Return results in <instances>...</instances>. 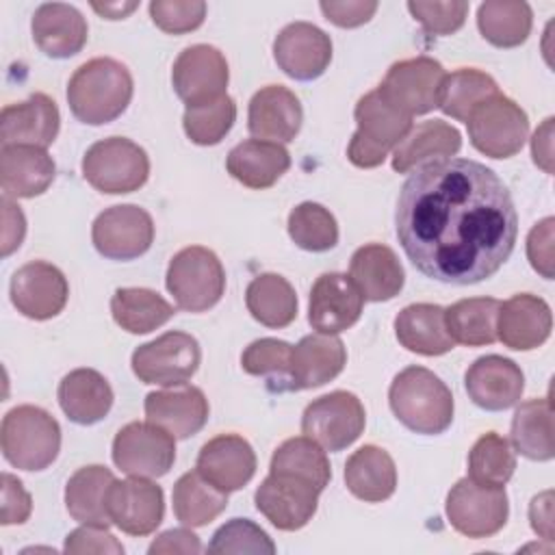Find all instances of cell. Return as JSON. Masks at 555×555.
<instances>
[{
    "label": "cell",
    "mask_w": 555,
    "mask_h": 555,
    "mask_svg": "<svg viewBox=\"0 0 555 555\" xmlns=\"http://www.w3.org/2000/svg\"><path fill=\"white\" fill-rule=\"evenodd\" d=\"M464 386L475 405L488 412H501L520 401L525 375L514 360L492 353L477 358L468 366Z\"/></svg>",
    "instance_id": "cell-21"
},
{
    "label": "cell",
    "mask_w": 555,
    "mask_h": 555,
    "mask_svg": "<svg viewBox=\"0 0 555 555\" xmlns=\"http://www.w3.org/2000/svg\"><path fill=\"white\" fill-rule=\"evenodd\" d=\"M516 468L509 442L496 431L483 434L468 453V477L481 486L503 488Z\"/></svg>",
    "instance_id": "cell-45"
},
{
    "label": "cell",
    "mask_w": 555,
    "mask_h": 555,
    "mask_svg": "<svg viewBox=\"0 0 555 555\" xmlns=\"http://www.w3.org/2000/svg\"><path fill=\"white\" fill-rule=\"evenodd\" d=\"M364 297L345 273H323L310 288L308 321L319 334L349 330L362 314Z\"/></svg>",
    "instance_id": "cell-20"
},
{
    "label": "cell",
    "mask_w": 555,
    "mask_h": 555,
    "mask_svg": "<svg viewBox=\"0 0 555 555\" xmlns=\"http://www.w3.org/2000/svg\"><path fill=\"white\" fill-rule=\"evenodd\" d=\"M347 351L340 338L334 334H308L291 353L288 390L317 388L332 382L345 369Z\"/></svg>",
    "instance_id": "cell-28"
},
{
    "label": "cell",
    "mask_w": 555,
    "mask_h": 555,
    "mask_svg": "<svg viewBox=\"0 0 555 555\" xmlns=\"http://www.w3.org/2000/svg\"><path fill=\"white\" fill-rule=\"evenodd\" d=\"M115 323L130 334H147L165 325L176 308L150 288H117L111 297Z\"/></svg>",
    "instance_id": "cell-40"
},
{
    "label": "cell",
    "mask_w": 555,
    "mask_h": 555,
    "mask_svg": "<svg viewBox=\"0 0 555 555\" xmlns=\"http://www.w3.org/2000/svg\"><path fill=\"white\" fill-rule=\"evenodd\" d=\"M304 111L297 95L282 87L269 85L254 93L247 111V128L260 141L288 143L297 137Z\"/></svg>",
    "instance_id": "cell-25"
},
{
    "label": "cell",
    "mask_w": 555,
    "mask_h": 555,
    "mask_svg": "<svg viewBox=\"0 0 555 555\" xmlns=\"http://www.w3.org/2000/svg\"><path fill=\"white\" fill-rule=\"evenodd\" d=\"M512 442L529 460L546 462L555 455L553 408L548 397L529 399L518 405L512 421Z\"/></svg>",
    "instance_id": "cell-39"
},
{
    "label": "cell",
    "mask_w": 555,
    "mask_h": 555,
    "mask_svg": "<svg viewBox=\"0 0 555 555\" xmlns=\"http://www.w3.org/2000/svg\"><path fill=\"white\" fill-rule=\"evenodd\" d=\"M111 522L128 535H150L163 522V488L147 477L117 481L108 490Z\"/></svg>",
    "instance_id": "cell-18"
},
{
    "label": "cell",
    "mask_w": 555,
    "mask_h": 555,
    "mask_svg": "<svg viewBox=\"0 0 555 555\" xmlns=\"http://www.w3.org/2000/svg\"><path fill=\"white\" fill-rule=\"evenodd\" d=\"M533 13L527 2L488 0L477 9V26L486 41L496 48H516L531 33Z\"/></svg>",
    "instance_id": "cell-41"
},
{
    "label": "cell",
    "mask_w": 555,
    "mask_h": 555,
    "mask_svg": "<svg viewBox=\"0 0 555 555\" xmlns=\"http://www.w3.org/2000/svg\"><path fill=\"white\" fill-rule=\"evenodd\" d=\"M293 345L278 338L254 340L241 356V366L249 375L278 377L280 390H288Z\"/></svg>",
    "instance_id": "cell-48"
},
{
    "label": "cell",
    "mask_w": 555,
    "mask_h": 555,
    "mask_svg": "<svg viewBox=\"0 0 555 555\" xmlns=\"http://www.w3.org/2000/svg\"><path fill=\"white\" fill-rule=\"evenodd\" d=\"M531 156L540 169L553 173V117H546L544 124L533 132Z\"/></svg>",
    "instance_id": "cell-59"
},
{
    "label": "cell",
    "mask_w": 555,
    "mask_h": 555,
    "mask_svg": "<svg viewBox=\"0 0 555 555\" xmlns=\"http://www.w3.org/2000/svg\"><path fill=\"white\" fill-rule=\"evenodd\" d=\"M171 501L173 514L184 527H204L225 509L228 492L215 488L197 470H189L176 481Z\"/></svg>",
    "instance_id": "cell-42"
},
{
    "label": "cell",
    "mask_w": 555,
    "mask_h": 555,
    "mask_svg": "<svg viewBox=\"0 0 555 555\" xmlns=\"http://www.w3.org/2000/svg\"><path fill=\"white\" fill-rule=\"evenodd\" d=\"M82 176L102 193H132L147 182L150 158L134 141L126 137H108L87 150L82 158Z\"/></svg>",
    "instance_id": "cell-7"
},
{
    "label": "cell",
    "mask_w": 555,
    "mask_h": 555,
    "mask_svg": "<svg viewBox=\"0 0 555 555\" xmlns=\"http://www.w3.org/2000/svg\"><path fill=\"white\" fill-rule=\"evenodd\" d=\"M390 410L414 434H442L453 421V395L425 366H408L395 375L388 390Z\"/></svg>",
    "instance_id": "cell-3"
},
{
    "label": "cell",
    "mask_w": 555,
    "mask_h": 555,
    "mask_svg": "<svg viewBox=\"0 0 555 555\" xmlns=\"http://www.w3.org/2000/svg\"><path fill=\"white\" fill-rule=\"evenodd\" d=\"M408 11L421 22L427 35L444 37L462 28L468 13V2H408Z\"/></svg>",
    "instance_id": "cell-51"
},
{
    "label": "cell",
    "mask_w": 555,
    "mask_h": 555,
    "mask_svg": "<svg viewBox=\"0 0 555 555\" xmlns=\"http://www.w3.org/2000/svg\"><path fill=\"white\" fill-rule=\"evenodd\" d=\"M9 291L17 312L35 321L56 317L69 297V286L63 271L43 260H33L20 267L11 278Z\"/></svg>",
    "instance_id": "cell-17"
},
{
    "label": "cell",
    "mask_w": 555,
    "mask_h": 555,
    "mask_svg": "<svg viewBox=\"0 0 555 555\" xmlns=\"http://www.w3.org/2000/svg\"><path fill=\"white\" fill-rule=\"evenodd\" d=\"M208 553H275L273 540L267 535L249 518H232L230 522L221 525L212 542L208 544Z\"/></svg>",
    "instance_id": "cell-49"
},
{
    "label": "cell",
    "mask_w": 555,
    "mask_h": 555,
    "mask_svg": "<svg viewBox=\"0 0 555 555\" xmlns=\"http://www.w3.org/2000/svg\"><path fill=\"white\" fill-rule=\"evenodd\" d=\"M397 238L410 262L444 284H477L512 256L518 215L503 180L468 158L416 167L397 199Z\"/></svg>",
    "instance_id": "cell-1"
},
{
    "label": "cell",
    "mask_w": 555,
    "mask_h": 555,
    "mask_svg": "<svg viewBox=\"0 0 555 555\" xmlns=\"http://www.w3.org/2000/svg\"><path fill=\"white\" fill-rule=\"evenodd\" d=\"M225 167L241 184L249 189H269L288 171L291 156L280 143L247 139L230 150Z\"/></svg>",
    "instance_id": "cell-32"
},
{
    "label": "cell",
    "mask_w": 555,
    "mask_h": 555,
    "mask_svg": "<svg viewBox=\"0 0 555 555\" xmlns=\"http://www.w3.org/2000/svg\"><path fill=\"white\" fill-rule=\"evenodd\" d=\"M509 503L503 488L481 486L470 477L460 479L447 494V518L451 527L473 540L490 538L507 522Z\"/></svg>",
    "instance_id": "cell-10"
},
{
    "label": "cell",
    "mask_w": 555,
    "mask_h": 555,
    "mask_svg": "<svg viewBox=\"0 0 555 555\" xmlns=\"http://www.w3.org/2000/svg\"><path fill=\"white\" fill-rule=\"evenodd\" d=\"M319 490L308 481L291 475L269 473L258 486L254 501L258 512L282 531H297L306 527L319 505Z\"/></svg>",
    "instance_id": "cell-16"
},
{
    "label": "cell",
    "mask_w": 555,
    "mask_h": 555,
    "mask_svg": "<svg viewBox=\"0 0 555 555\" xmlns=\"http://www.w3.org/2000/svg\"><path fill=\"white\" fill-rule=\"evenodd\" d=\"M132 89V76L126 65L108 56H98L72 74L67 102L78 121L102 126L128 108Z\"/></svg>",
    "instance_id": "cell-2"
},
{
    "label": "cell",
    "mask_w": 555,
    "mask_h": 555,
    "mask_svg": "<svg viewBox=\"0 0 555 555\" xmlns=\"http://www.w3.org/2000/svg\"><path fill=\"white\" fill-rule=\"evenodd\" d=\"M366 414L362 401L347 390H334L308 403L301 431L325 451H343L364 431Z\"/></svg>",
    "instance_id": "cell-11"
},
{
    "label": "cell",
    "mask_w": 555,
    "mask_h": 555,
    "mask_svg": "<svg viewBox=\"0 0 555 555\" xmlns=\"http://www.w3.org/2000/svg\"><path fill=\"white\" fill-rule=\"evenodd\" d=\"M273 59L286 76L295 80H314L332 61V39L310 22H293L278 33L273 41Z\"/></svg>",
    "instance_id": "cell-19"
},
{
    "label": "cell",
    "mask_w": 555,
    "mask_h": 555,
    "mask_svg": "<svg viewBox=\"0 0 555 555\" xmlns=\"http://www.w3.org/2000/svg\"><path fill=\"white\" fill-rule=\"evenodd\" d=\"M61 126L56 102L46 93H33L20 104H9L0 113V143L48 147Z\"/></svg>",
    "instance_id": "cell-23"
},
{
    "label": "cell",
    "mask_w": 555,
    "mask_h": 555,
    "mask_svg": "<svg viewBox=\"0 0 555 555\" xmlns=\"http://www.w3.org/2000/svg\"><path fill=\"white\" fill-rule=\"evenodd\" d=\"M2 256H9L13 249L22 245L26 232V219L9 197H2Z\"/></svg>",
    "instance_id": "cell-57"
},
{
    "label": "cell",
    "mask_w": 555,
    "mask_h": 555,
    "mask_svg": "<svg viewBox=\"0 0 555 555\" xmlns=\"http://www.w3.org/2000/svg\"><path fill=\"white\" fill-rule=\"evenodd\" d=\"M349 278L369 301H388L397 297L405 282L397 254L382 243H369L353 251Z\"/></svg>",
    "instance_id": "cell-30"
},
{
    "label": "cell",
    "mask_w": 555,
    "mask_h": 555,
    "mask_svg": "<svg viewBox=\"0 0 555 555\" xmlns=\"http://www.w3.org/2000/svg\"><path fill=\"white\" fill-rule=\"evenodd\" d=\"M56 167L43 147L4 145L0 150V184L4 197L41 195L54 180Z\"/></svg>",
    "instance_id": "cell-29"
},
{
    "label": "cell",
    "mask_w": 555,
    "mask_h": 555,
    "mask_svg": "<svg viewBox=\"0 0 555 555\" xmlns=\"http://www.w3.org/2000/svg\"><path fill=\"white\" fill-rule=\"evenodd\" d=\"M345 486L353 496L366 503L386 501L397 488V468L392 457L382 447H360L345 464Z\"/></svg>",
    "instance_id": "cell-35"
},
{
    "label": "cell",
    "mask_w": 555,
    "mask_h": 555,
    "mask_svg": "<svg viewBox=\"0 0 555 555\" xmlns=\"http://www.w3.org/2000/svg\"><path fill=\"white\" fill-rule=\"evenodd\" d=\"M269 470L308 481L319 492H323L332 479V468H330L323 447H319L308 436H297V438L284 440L273 451Z\"/></svg>",
    "instance_id": "cell-43"
},
{
    "label": "cell",
    "mask_w": 555,
    "mask_h": 555,
    "mask_svg": "<svg viewBox=\"0 0 555 555\" xmlns=\"http://www.w3.org/2000/svg\"><path fill=\"white\" fill-rule=\"evenodd\" d=\"M236 121V104L225 93L208 104L186 106L182 126L186 137L197 145H217Z\"/></svg>",
    "instance_id": "cell-47"
},
{
    "label": "cell",
    "mask_w": 555,
    "mask_h": 555,
    "mask_svg": "<svg viewBox=\"0 0 555 555\" xmlns=\"http://www.w3.org/2000/svg\"><path fill=\"white\" fill-rule=\"evenodd\" d=\"M395 334L401 347L421 356H442L455 345L447 332L444 308L436 304L405 306L395 319Z\"/></svg>",
    "instance_id": "cell-34"
},
{
    "label": "cell",
    "mask_w": 555,
    "mask_h": 555,
    "mask_svg": "<svg viewBox=\"0 0 555 555\" xmlns=\"http://www.w3.org/2000/svg\"><path fill=\"white\" fill-rule=\"evenodd\" d=\"M501 301L494 297L460 299L444 310L447 332L453 343L483 347L496 340V317Z\"/></svg>",
    "instance_id": "cell-38"
},
{
    "label": "cell",
    "mask_w": 555,
    "mask_h": 555,
    "mask_svg": "<svg viewBox=\"0 0 555 555\" xmlns=\"http://www.w3.org/2000/svg\"><path fill=\"white\" fill-rule=\"evenodd\" d=\"M249 314L273 330L286 327L297 317V295L291 282L278 273L256 275L245 291Z\"/></svg>",
    "instance_id": "cell-37"
},
{
    "label": "cell",
    "mask_w": 555,
    "mask_h": 555,
    "mask_svg": "<svg viewBox=\"0 0 555 555\" xmlns=\"http://www.w3.org/2000/svg\"><path fill=\"white\" fill-rule=\"evenodd\" d=\"M65 553H124V546L106 527L82 525L65 538Z\"/></svg>",
    "instance_id": "cell-53"
},
{
    "label": "cell",
    "mask_w": 555,
    "mask_h": 555,
    "mask_svg": "<svg viewBox=\"0 0 555 555\" xmlns=\"http://www.w3.org/2000/svg\"><path fill=\"white\" fill-rule=\"evenodd\" d=\"M444 76V67L429 56L405 59L390 65L377 91L408 117L425 115L438 108Z\"/></svg>",
    "instance_id": "cell-12"
},
{
    "label": "cell",
    "mask_w": 555,
    "mask_h": 555,
    "mask_svg": "<svg viewBox=\"0 0 555 555\" xmlns=\"http://www.w3.org/2000/svg\"><path fill=\"white\" fill-rule=\"evenodd\" d=\"M494 93H499V87L492 76L475 67H462L444 76L438 108L444 115L466 124L470 113Z\"/></svg>",
    "instance_id": "cell-44"
},
{
    "label": "cell",
    "mask_w": 555,
    "mask_h": 555,
    "mask_svg": "<svg viewBox=\"0 0 555 555\" xmlns=\"http://www.w3.org/2000/svg\"><path fill=\"white\" fill-rule=\"evenodd\" d=\"M0 447L11 466L20 470H43L59 455L61 427L43 408L17 405L2 418Z\"/></svg>",
    "instance_id": "cell-4"
},
{
    "label": "cell",
    "mask_w": 555,
    "mask_h": 555,
    "mask_svg": "<svg viewBox=\"0 0 555 555\" xmlns=\"http://www.w3.org/2000/svg\"><path fill=\"white\" fill-rule=\"evenodd\" d=\"M93 11H98L106 20H124L128 13H132L139 4L137 2H104V4H91Z\"/></svg>",
    "instance_id": "cell-60"
},
{
    "label": "cell",
    "mask_w": 555,
    "mask_h": 555,
    "mask_svg": "<svg viewBox=\"0 0 555 555\" xmlns=\"http://www.w3.org/2000/svg\"><path fill=\"white\" fill-rule=\"evenodd\" d=\"M288 234L293 243L306 251H327L338 243L334 215L314 202H304L291 210Z\"/></svg>",
    "instance_id": "cell-46"
},
{
    "label": "cell",
    "mask_w": 555,
    "mask_h": 555,
    "mask_svg": "<svg viewBox=\"0 0 555 555\" xmlns=\"http://www.w3.org/2000/svg\"><path fill=\"white\" fill-rule=\"evenodd\" d=\"M165 282L180 310L204 312L219 304L225 291V271L212 249L191 245L171 258Z\"/></svg>",
    "instance_id": "cell-6"
},
{
    "label": "cell",
    "mask_w": 555,
    "mask_h": 555,
    "mask_svg": "<svg viewBox=\"0 0 555 555\" xmlns=\"http://www.w3.org/2000/svg\"><path fill=\"white\" fill-rule=\"evenodd\" d=\"M462 147L457 128L442 119H427L410 128V132L392 150V169L408 173L429 160L451 158Z\"/></svg>",
    "instance_id": "cell-31"
},
{
    "label": "cell",
    "mask_w": 555,
    "mask_h": 555,
    "mask_svg": "<svg viewBox=\"0 0 555 555\" xmlns=\"http://www.w3.org/2000/svg\"><path fill=\"white\" fill-rule=\"evenodd\" d=\"M91 241L104 258L132 260L152 247L154 221L147 210L134 204L111 206L95 217Z\"/></svg>",
    "instance_id": "cell-14"
},
{
    "label": "cell",
    "mask_w": 555,
    "mask_h": 555,
    "mask_svg": "<svg viewBox=\"0 0 555 555\" xmlns=\"http://www.w3.org/2000/svg\"><path fill=\"white\" fill-rule=\"evenodd\" d=\"M115 483V475L100 464L78 468L65 486V507L69 516L80 525L108 527V490Z\"/></svg>",
    "instance_id": "cell-36"
},
{
    "label": "cell",
    "mask_w": 555,
    "mask_h": 555,
    "mask_svg": "<svg viewBox=\"0 0 555 555\" xmlns=\"http://www.w3.org/2000/svg\"><path fill=\"white\" fill-rule=\"evenodd\" d=\"M30 30L37 48L52 59H69L78 54L89 37L82 13L65 2H46L37 7Z\"/></svg>",
    "instance_id": "cell-27"
},
{
    "label": "cell",
    "mask_w": 555,
    "mask_h": 555,
    "mask_svg": "<svg viewBox=\"0 0 555 555\" xmlns=\"http://www.w3.org/2000/svg\"><path fill=\"white\" fill-rule=\"evenodd\" d=\"M113 462L130 477H163L176 462V442L154 423H128L113 440Z\"/></svg>",
    "instance_id": "cell-13"
},
{
    "label": "cell",
    "mask_w": 555,
    "mask_h": 555,
    "mask_svg": "<svg viewBox=\"0 0 555 555\" xmlns=\"http://www.w3.org/2000/svg\"><path fill=\"white\" fill-rule=\"evenodd\" d=\"M145 416L173 438L195 436L208 421V399L195 386H167L145 397Z\"/></svg>",
    "instance_id": "cell-24"
},
{
    "label": "cell",
    "mask_w": 555,
    "mask_h": 555,
    "mask_svg": "<svg viewBox=\"0 0 555 555\" xmlns=\"http://www.w3.org/2000/svg\"><path fill=\"white\" fill-rule=\"evenodd\" d=\"M30 494L22 481L9 473L2 475V525H20L30 516Z\"/></svg>",
    "instance_id": "cell-55"
},
{
    "label": "cell",
    "mask_w": 555,
    "mask_h": 555,
    "mask_svg": "<svg viewBox=\"0 0 555 555\" xmlns=\"http://www.w3.org/2000/svg\"><path fill=\"white\" fill-rule=\"evenodd\" d=\"M466 126L475 150L490 158H509L527 141L529 117L512 98L494 93L470 113Z\"/></svg>",
    "instance_id": "cell-8"
},
{
    "label": "cell",
    "mask_w": 555,
    "mask_h": 555,
    "mask_svg": "<svg viewBox=\"0 0 555 555\" xmlns=\"http://www.w3.org/2000/svg\"><path fill=\"white\" fill-rule=\"evenodd\" d=\"M195 470L221 492H234L254 477L256 453L243 436L221 434L199 449Z\"/></svg>",
    "instance_id": "cell-22"
},
{
    "label": "cell",
    "mask_w": 555,
    "mask_h": 555,
    "mask_svg": "<svg viewBox=\"0 0 555 555\" xmlns=\"http://www.w3.org/2000/svg\"><path fill=\"white\" fill-rule=\"evenodd\" d=\"M358 130L353 132L347 156L356 167L373 169L384 163L390 150L410 132L412 117L388 104L377 89L362 95L356 104Z\"/></svg>",
    "instance_id": "cell-5"
},
{
    "label": "cell",
    "mask_w": 555,
    "mask_h": 555,
    "mask_svg": "<svg viewBox=\"0 0 555 555\" xmlns=\"http://www.w3.org/2000/svg\"><path fill=\"white\" fill-rule=\"evenodd\" d=\"M59 403L65 416L78 425L102 421L113 405V390L93 369L69 371L59 384Z\"/></svg>",
    "instance_id": "cell-33"
},
{
    "label": "cell",
    "mask_w": 555,
    "mask_h": 555,
    "mask_svg": "<svg viewBox=\"0 0 555 555\" xmlns=\"http://www.w3.org/2000/svg\"><path fill=\"white\" fill-rule=\"evenodd\" d=\"M553 225L555 219L546 217L535 223L527 236V258L531 267L546 280L553 278Z\"/></svg>",
    "instance_id": "cell-52"
},
{
    "label": "cell",
    "mask_w": 555,
    "mask_h": 555,
    "mask_svg": "<svg viewBox=\"0 0 555 555\" xmlns=\"http://www.w3.org/2000/svg\"><path fill=\"white\" fill-rule=\"evenodd\" d=\"M150 555H171V553H202L199 538L189 529H169L156 535L150 544Z\"/></svg>",
    "instance_id": "cell-56"
},
{
    "label": "cell",
    "mask_w": 555,
    "mask_h": 555,
    "mask_svg": "<svg viewBox=\"0 0 555 555\" xmlns=\"http://www.w3.org/2000/svg\"><path fill=\"white\" fill-rule=\"evenodd\" d=\"M531 529L546 542L553 540V492L546 490L531 499L529 505Z\"/></svg>",
    "instance_id": "cell-58"
},
{
    "label": "cell",
    "mask_w": 555,
    "mask_h": 555,
    "mask_svg": "<svg viewBox=\"0 0 555 555\" xmlns=\"http://www.w3.org/2000/svg\"><path fill=\"white\" fill-rule=\"evenodd\" d=\"M230 80L225 56L206 43L184 48L171 69V82L186 106L208 104L225 95Z\"/></svg>",
    "instance_id": "cell-15"
},
{
    "label": "cell",
    "mask_w": 555,
    "mask_h": 555,
    "mask_svg": "<svg viewBox=\"0 0 555 555\" xmlns=\"http://www.w3.org/2000/svg\"><path fill=\"white\" fill-rule=\"evenodd\" d=\"M152 22L169 35H184L202 26L206 2L202 0H154L150 2Z\"/></svg>",
    "instance_id": "cell-50"
},
{
    "label": "cell",
    "mask_w": 555,
    "mask_h": 555,
    "mask_svg": "<svg viewBox=\"0 0 555 555\" xmlns=\"http://www.w3.org/2000/svg\"><path fill=\"white\" fill-rule=\"evenodd\" d=\"M202 360L197 340L186 332H165L163 336L139 345L132 353V371L143 384L182 386Z\"/></svg>",
    "instance_id": "cell-9"
},
{
    "label": "cell",
    "mask_w": 555,
    "mask_h": 555,
    "mask_svg": "<svg viewBox=\"0 0 555 555\" xmlns=\"http://www.w3.org/2000/svg\"><path fill=\"white\" fill-rule=\"evenodd\" d=\"M321 11L325 15V20H330L332 24L340 26V28H356L366 24L375 11H377V2L373 0H347V2H336V0H323Z\"/></svg>",
    "instance_id": "cell-54"
},
{
    "label": "cell",
    "mask_w": 555,
    "mask_h": 555,
    "mask_svg": "<svg viewBox=\"0 0 555 555\" xmlns=\"http://www.w3.org/2000/svg\"><path fill=\"white\" fill-rule=\"evenodd\" d=\"M551 308L538 295L520 293L503 301L499 308L496 338L509 349H538L551 336Z\"/></svg>",
    "instance_id": "cell-26"
}]
</instances>
